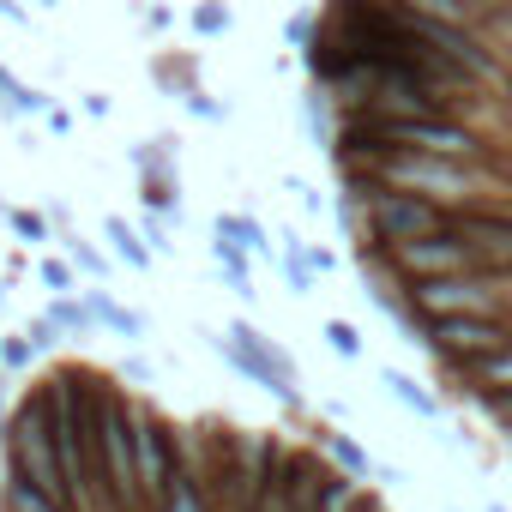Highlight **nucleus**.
Returning a JSON list of instances; mask_svg holds the SVG:
<instances>
[{
    "instance_id": "obj_22",
    "label": "nucleus",
    "mask_w": 512,
    "mask_h": 512,
    "mask_svg": "<svg viewBox=\"0 0 512 512\" xmlns=\"http://www.w3.org/2000/svg\"><path fill=\"white\" fill-rule=\"evenodd\" d=\"M67 253H73V266H79V272H91V278H109V260H103V247H97V241H85L79 229L67 235Z\"/></svg>"
},
{
    "instance_id": "obj_14",
    "label": "nucleus",
    "mask_w": 512,
    "mask_h": 512,
    "mask_svg": "<svg viewBox=\"0 0 512 512\" xmlns=\"http://www.w3.org/2000/svg\"><path fill=\"white\" fill-rule=\"evenodd\" d=\"M320 446H326V458L344 470V476H356V482H368V476H380V464L368 458V446L362 440H350V434H338V428H326L320 434Z\"/></svg>"
},
{
    "instance_id": "obj_27",
    "label": "nucleus",
    "mask_w": 512,
    "mask_h": 512,
    "mask_svg": "<svg viewBox=\"0 0 512 512\" xmlns=\"http://www.w3.org/2000/svg\"><path fill=\"white\" fill-rule=\"evenodd\" d=\"M37 272H43V284H49L55 296H73V266H67V260H43Z\"/></svg>"
},
{
    "instance_id": "obj_20",
    "label": "nucleus",
    "mask_w": 512,
    "mask_h": 512,
    "mask_svg": "<svg viewBox=\"0 0 512 512\" xmlns=\"http://www.w3.org/2000/svg\"><path fill=\"white\" fill-rule=\"evenodd\" d=\"M320 338H326V350H332V356L362 362V332H356L350 320H326V326H320Z\"/></svg>"
},
{
    "instance_id": "obj_15",
    "label": "nucleus",
    "mask_w": 512,
    "mask_h": 512,
    "mask_svg": "<svg viewBox=\"0 0 512 512\" xmlns=\"http://www.w3.org/2000/svg\"><path fill=\"white\" fill-rule=\"evenodd\" d=\"M103 235H109V247H115V260L121 266H133V272H151V260H157V253H151V241L127 223V217H109L103 223Z\"/></svg>"
},
{
    "instance_id": "obj_40",
    "label": "nucleus",
    "mask_w": 512,
    "mask_h": 512,
    "mask_svg": "<svg viewBox=\"0 0 512 512\" xmlns=\"http://www.w3.org/2000/svg\"><path fill=\"white\" fill-rule=\"evenodd\" d=\"M0 302H7V290H0Z\"/></svg>"
},
{
    "instance_id": "obj_23",
    "label": "nucleus",
    "mask_w": 512,
    "mask_h": 512,
    "mask_svg": "<svg viewBox=\"0 0 512 512\" xmlns=\"http://www.w3.org/2000/svg\"><path fill=\"white\" fill-rule=\"evenodd\" d=\"M7 115H49V97L37 91V85H7Z\"/></svg>"
},
{
    "instance_id": "obj_11",
    "label": "nucleus",
    "mask_w": 512,
    "mask_h": 512,
    "mask_svg": "<svg viewBox=\"0 0 512 512\" xmlns=\"http://www.w3.org/2000/svg\"><path fill=\"white\" fill-rule=\"evenodd\" d=\"M380 386L410 410V416H422V422H440V398L416 380V374H404V368H380Z\"/></svg>"
},
{
    "instance_id": "obj_39",
    "label": "nucleus",
    "mask_w": 512,
    "mask_h": 512,
    "mask_svg": "<svg viewBox=\"0 0 512 512\" xmlns=\"http://www.w3.org/2000/svg\"><path fill=\"white\" fill-rule=\"evenodd\" d=\"M446 512H464V506H446Z\"/></svg>"
},
{
    "instance_id": "obj_2",
    "label": "nucleus",
    "mask_w": 512,
    "mask_h": 512,
    "mask_svg": "<svg viewBox=\"0 0 512 512\" xmlns=\"http://www.w3.org/2000/svg\"><path fill=\"white\" fill-rule=\"evenodd\" d=\"M0 440H7V470H13L19 482L43 488L49 500H61L67 512H79V506H73V488H67V470H61V446H55V422H49L43 386H37L7 422H0Z\"/></svg>"
},
{
    "instance_id": "obj_9",
    "label": "nucleus",
    "mask_w": 512,
    "mask_h": 512,
    "mask_svg": "<svg viewBox=\"0 0 512 512\" xmlns=\"http://www.w3.org/2000/svg\"><path fill=\"white\" fill-rule=\"evenodd\" d=\"M452 392H458V398H464V404H470L476 416H488L494 404H506V398H512V344H506L500 356L476 362V368H470V374H464V380H458Z\"/></svg>"
},
{
    "instance_id": "obj_18",
    "label": "nucleus",
    "mask_w": 512,
    "mask_h": 512,
    "mask_svg": "<svg viewBox=\"0 0 512 512\" xmlns=\"http://www.w3.org/2000/svg\"><path fill=\"white\" fill-rule=\"evenodd\" d=\"M157 512H217V506H211V494H205V482H199V470L187 464V470L175 476V488L163 494V506H157Z\"/></svg>"
},
{
    "instance_id": "obj_32",
    "label": "nucleus",
    "mask_w": 512,
    "mask_h": 512,
    "mask_svg": "<svg viewBox=\"0 0 512 512\" xmlns=\"http://www.w3.org/2000/svg\"><path fill=\"white\" fill-rule=\"evenodd\" d=\"M290 193H296V199H302V211H320V193H314V187H308V181H290Z\"/></svg>"
},
{
    "instance_id": "obj_35",
    "label": "nucleus",
    "mask_w": 512,
    "mask_h": 512,
    "mask_svg": "<svg viewBox=\"0 0 512 512\" xmlns=\"http://www.w3.org/2000/svg\"><path fill=\"white\" fill-rule=\"evenodd\" d=\"M7 85H13V73H7V67H0V109H7Z\"/></svg>"
},
{
    "instance_id": "obj_19",
    "label": "nucleus",
    "mask_w": 512,
    "mask_h": 512,
    "mask_svg": "<svg viewBox=\"0 0 512 512\" xmlns=\"http://www.w3.org/2000/svg\"><path fill=\"white\" fill-rule=\"evenodd\" d=\"M49 326H55V332H67V338H91V332H97L91 308H85V302H73V296H55V308H49Z\"/></svg>"
},
{
    "instance_id": "obj_29",
    "label": "nucleus",
    "mask_w": 512,
    "mask_h": 512,
    "mask_svg": "<svg viewBox=\"0 0 512 512\" xmlns=\"http://www.w3.org/2000/svg\"><path fill=\"white\" fill-rule=\"evenodd\" d=\"M181 103H187V115H199V121H223V115H229V109H223V103H211L205 91H187Z\"/></svg>"
},
{
    "instance_id": "obj_21",
    "label": "nucleus",
    "mask_w": 512,
    "mask_h": 512,
    "mask_svg": "<svg viewBox=\"0 0 512 512\" xmlns=\"http://www.w3.org/2000/svg\"><path fill=\"white\" fill-rule=\"evenodd\" d=\"M229 25H235L229 0H199V7H193V31H199V37H223Z\"/></svg>"
},
{
    "instance_id": "obj_3",
    "label": "nucleus",
    "mask_w": 512,
    "mask_h": 512,
    "mask_svg": "<svg viewBox=\"0 0 512 512\" xmlns=\"http://www.w3.org/2000/svg\"><path fill=\"white\" fill-rule=\"evenodd\" d=\"M97 470L115 512H145L139 500V404L121 386H97Z\"/></svg>"
},
{
    "instance_id": "obj_5",
    "label": "nucleus",
    "mask_w": 512,
    "mask_h": 512,
    "mask_svg": "<svg viewBox=\"0 0 512 512\" xmlns=\"http://www.w3.org/2000/svg\"><path fill=\"white\" fill-rule=\"evenodd\" d=\"M506 344H512V314H458V320H434V326L422 332V356H428L440 374H452V386H458L476 362L500 356Z\"/></svg>"
},
{
    "instance_id": "obj_24",
    "label": "nucleus",
    "mask_w": 512,
    "mask_h": 512,
    "mask_svg": "<svg viewBox=\"0 0 512 512\" xmlns=\"http://www.w3.org/2000/svg\"><path fill=\"white\" fill-rule=\"evenodd\" d=\"M7 229H13L19 241H31V247H37V241H49V217H43V211H13V217H7Z\"/></svg>"
},
{
    "instance_id": "obj_13",
    "label": "nucleus",
    "mask_w": 512,
    "mask_h": 512,
    "mask_svg": "<svg viewBox=\"0 0 512 512\" xmlns=\"http://www.w3.org/2000/svg\"><path fill=\"white\" fill-rule=\"evenodd\" d=\"M278 241H284V247H278V266H284V284H290V296H314L320 272L308 266V241H302L296 229H284Z\"/></svg>"
},
{
    "instance_id": "obj_38",
    "label": "nucleus",
    "mask_w": 512,
    "mask_h": 512,
    "mask_svg": "<svg viewBox=\"0 0 512 512\" xmlns=\"http://www.w3.org/2000/svg\"><path fill=\"white\" fill-rule=\"evenodd\" d=\"M37 7H43V13H49V7H61V0H37Z\"/></svg>"
},
{
    "instance_id": "obj_28",
    "label": "nucleus",
    "mask_w": 512,
    "mask_h": 512,
    "mask_svg": "<svg viewBox=\"0 0 512 512\" xmlns=\"http://www.w3.org/2000/svg\"><path fill=\"white\" fill-rule=\"evenodd\" d=\"M139 235H145V241H151V253H169V247H175V241H169V217H163V211H151V217H145V229H139Z\"/></svg>"
},
{
    "instance_id": "obj_30",
    "label": "nucleus",
    "mask_w": 512,
    "mask_h": 512,
    "mask_svg": "<svg viewBox=\"0 0 512 512\" xmlns=\"http://www.w3.org/2000/svg\"><path fill=\"white\" fill-rule=\"evenodd\" d=\"M25 338H31L37 350H49V344H55V326H49V314H37V320H25Z\"/></svg>"
},
{
    "instance_id": "obj_10",
    "label": "nucleus",
    "mask_w": 512,
    "mask_h": 512,
    "mask_svg": "<svg viewBox=\"0 0 512 512\" xmlns=\"http://www.w3.org/2000/svg\"><path fill=\"white\" fill-rule=\"evenodd\" d=\"M211 235L235 241L241 253H253V260H272V235H266V223L253 217V211H217L211 217Z\"/></svg>"
},
{
    "instance_id": "obj_17",
    "label": "nucleus",
    "mask_w": 512,
    "mask_h": 512,
    "mask_svg": "<svg viewBox=\"0 0 512 512\" xmlns=\"http://www.w3.org/2000/svg\"><path fill=\"white\" fill-rule=\"evenodd\" d=\"M392 7H404L428 25H476L482 19V7H470V0H392Z\"/></svg>"
},
{
    "instance_id": "obj_7",
    "label": "nucleus",
    "mask_w": 512,
    "mask_h": 512,
    "mask_svg": "<svg viewBox=\"0 0 512 512\" xmlns=\"http://www.w3.org/2000/svg\"><path fill=\"white\" fill-rule=\"evenodd\" d=\"M181 470H187V452H181L175 422L139 404V500H145V512L163 506V494L175 488Z\"/></svg>"
},
{
    "instance_id": "obj_8",
    "label": "nucleus",
    "mask_w": 512,
    "mask_h": 512,
    "mask_svg": "<svg viewBox=\"0 0 512 512\" xmlns=\"http://www.w3.org/2000/svg\"><path fill=\"white\" fill-rule=\"evenodd\" d=\"M380 266L398 278V284H422V278H452V272H476L470 247L458 235H422V241H404V247H386Z\"/></svg>"
},
{
    "instance_id": "obj_1",
    "label": "nucleus",
    "mask_w": 512,
    "mask_h": 512,
    "mask_svg": "<svg viewBox=\"0 0 512 512\" xmlns=\"http://www.w3.org/2000/svg\"><path fill=\"white\" fill-rule=\"evenodd\" d=\"M97 386L103 380L91 368H55L43 380L55 446H61V470H67V488H73L79 512H115L109 488H103V470H97Z\"/></svg>"
},
{
    "instance_id": "obj_6",
    "label": "nucleus",
    "mask_w": 512,
    "mask_h": 512,
    "mask_svg": "<svg viewBox=\"0 0 512 512\" xmlns=\"http://www.w3.org/2000/svg\"><path fill=\"white\" fill-rule=\"evenodd\" d=\"M362 217H368V247L362 253H386V247H404V241H422V235H440L446 229V211L440 205H428L416 193H392V187H380L362 205Z\"/></svg>"
},
{
    "instance_id": "obj_31",
    "label": "nucleus",
    "mask_w": 512,
    "mask_h": 512,
    "mask_svg": "<svg viewBox=\"0 0 512 512\" xmlns=\"http://www.w3.org/2000/svg\"><path fill=\"white\" fill-rule=\"evenodd\" d=\"M488 422H494V428L512 440V398H506V404H494V410H488Z\"/></svg>"
},
{
    "instance_id": "obj_16",
    "label": "nucleus",
    "mask_w": 512,
    "mask_h": 512,
    "mask_svg": "<svg viewBox=\"0 0 512 512\" xmlns=\"http://www.w3.org/2000/svg\"><path fill=\"white\" fill-rule=\"evenodd\" d=\"M211 260H217V272H223V284L235 290V296H247L253 302V253H241L235 241H223V235H211Z\"/></svg>"
},
{
    "instance_id": "obj_37",
    "label": "nucleus",
    "mask_w": 512,
    "mask_h": 512,
    "mask_svg": "<svg viewBox=\"0 0 512 512\" xmlns=\"http://www.w3.org/2000/svg\"><path fill=\"white\" fill-rule=\"evenodd\" d=\"M488 512H512V506H506V500H488Z\"/></svg>"
},
{
    "instance_id": "obj_33",
    "label": "nucleus",
    "mask_w": 512,
    "mask_h": 512,
    "mask_svg": "<svg viewBox=\"0 0 512 512\" xmlns=\"http://www.w3.org/2000/svg\"><path fill=\"white\" fill-rule=\"evenodd\" d=\"M85 115H97V121H103V115H109V97H103V91H91V97H85Z\"/></svg>"
},
{
    "instance_id": "obj_34",
    "label": "nucleus",
    "mask_w": 512,
    "mask_h": 512,
    "mask_svg": "<svg viewBox=\"0 0 512 512\" xmlns=\"http://www.w3.org/2000/svg\"><path fill=\"white\" fill-rule=\"evenodd\" d=\"M0 19H13V25H25V7H19V0H0Z\"/></svg>"
},
{
    "instance_id": "obj_25",
    "label": "nucleus",
    "mask_w": 512,
    "mask_h": 512,
    "mask_svg": "<svg viewBox=\"0 0 512 512\" xmlns=\"http://www.w3.org/2000/svg\"><path fill=\"white\" fill-rule=\"evenodd\" d=\"M37 356H43V350H37L25 332H19V338H0V362H7V368H31Z\"/></svg>"
},
{
    "instance_id": "obj_4",
    "label": "nucleus",
    "mask_w": 512,
    "mask_h": 512,
    "mask_svg": "<svg viewBox=\"0 0 512 512\" xmlns=\"http://www.w3.org/2000/svg\"><path fill=\"white\" fill-rule=\"evenodd\" d=\"M211 338V350L235 368V374H247L260 392H272L278 404H290V410H302V368L284 356V344L278 338H266L253 320H229L223 332H205Z\"/></svg>"
},
{
    "instance_id": "obj_36",
    "label": "nucleus",
    "mask_w": 512,
    "mask_h": 512,
    "mask_svg": "<svg viewBox=\"0 0 512 512\" xmlns=\"http://www.w3.org/2000/svg\"><path fill=\"white\" fill-rule=\"evenodd\" d=\"M470 7H482V13H488V7H506V0H470Z\"/></svg>"
},
{
    "instance_id": "obj_26",
    "label": "nucleus",
    "mask_w": 512,
    "mask_h": 512,
    "mask_svg": "<svg viewBox=\"0 0 512 512\" xmlns=\"http://www.w3.org/2000/svg\"><path fill=\"white\" fill-rule=\"evenodd\" d=\"M284 37H290V43H296V49H302V55H308V49H314V43H320V25H314V19H308V13H296V19H290V25H284Z\"/></svg>"
},
{
    "instance_id": "obj_12",
    "label": "nucleus",
    "mask_w": 512,
    "mask_h": 512,
    "mask_svg": "<svg viewBox=\"0 0 512 512\" xmlns=\"http://www.w3.org/2000/svg\"><path fill=\"white\" fill-rule=\"evenodd\" d=\"M85 308H91V320H97V326H109L115 338H145V314L121 308L103 284H97V290H85Z\"/></svg>"
}]
</instances>
